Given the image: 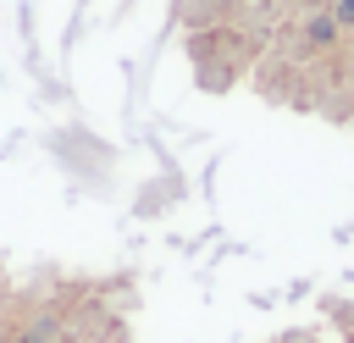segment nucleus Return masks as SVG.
I'll list each match as a JSON object with an SVG mask.
<instances>
[{
	"mask_svg": "<svg viewBox=\"0 0 354 343\" xmlns=\"http://www.w3.org/2000/svg\"><path fill=\"white\" fill-rule=\"evenodd\" d=\"M332 22H337V28H354V0H337V6H332Z\"/></svg>",
	"mask_w": 354,
	"mask_h": 343,
	"instance_id": "f03ea898",
	"label": "nucleus"
},
{
	"mask_svg": "<svg viewBox=\"0 0 354 343\" xmlns=\"http://www.w3.org/2000/svg\"><path fill=\"white\" fill-rule=\"evenodd\" d=\"M332 39H337V22H332V11H321V17H310V22H304V44H310V50H326Z\"/></svg>",
	"mask_w": 354,
	"mask_h": 343,
	"instance_id": "f257e3e1",
	"label": "nucleus"
}]
</instances>
